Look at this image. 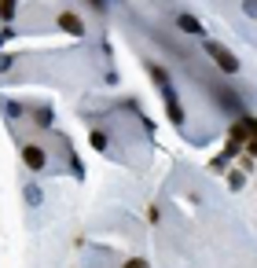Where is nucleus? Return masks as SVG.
<instances>
[{
    "label": "nucleus",
    "mask_w": 257,
    "mask_h": 268,
    "mask_svg": "<svg viewBox=\"0 0 257 268\" xmlns=\"http://www.w3.org/2000/svg\"><path fill=\"white\" fill-rule=\"evenodd\" d=\"M26 166H44V154H41V147H26Z\"/></svg>",
    "instance_id": "nucleus-2"
},
{
    "label": "nucleus",
    "mask_w": 257,
    "mask_h": 268,
    "mask_svg": "<svg viewBox=\"0 0 257 268\" xmlns=\"http://www.w3.org/2000/svg\"><path fill=\"white\" fill-rule=\"evenodd\" d=\"M59 26H67L70 34H81V22H77L74 15H59Z\"/></svg>",
    "instance_id": "nucleus-3"
},
{
    "label": "nucleus",
    "mask_w": 257,
    "mask_h": 268,
    "mask_svg": "<svg viewBox=\"0 0 257 268\" xmlns=\"http://www.w3.org/2000/svg\"><path fill=\"white\" fill-rule=\"evenodd\" d=\"M180 26H184V30H191V34H199V22H195V18H180Z\"/></svg>",
    "instance_id": "nucleus-4"
},
{
    "label": "nucleus",
    "mask_w": 257,
    "mask_h": 268,
    "mask_svg": "<svg viewBox=\"0 0 257 268\" xmlns=\"http://www.w3.org/2000/svg\"><path fill=\"white\" fill-rule=\"evenodd\" d=\"M0 11H4V15H11V11H15V0H0Z\"/></svg>",
    "instance_id": "nucleus-5"
},
{
    "label": "nucleus",
    "mask_w": 257,
    "mask_h": 268,
    "mask_svg": "<svg viewBox=\"0 0 257 268\" xmlns=\"http://www.w3.org/2000/svg\"><path fill=\"white\" fill-rule=\"evenodd\" d=\"M209 55H213L217 63H221V70H228V74H235V70H239V63H235V55H232V51H224L221 44H209Z\"/></svg>",
    "instance_id": "nucleus-1"
},
{
    "label": "nucleus",
    "mask_w": 257,
    "mask_h": 268,
    "mask_svg": "<svg viewBox=\"0 0 257 268\" xmlns=\"http://www.w3.org/2000/svg\"><path fill=\"white\" fill-rule=\"evenodd\" d=\"M125 268H147V265H143V261H129Z\"/></svg>",
    "instance_id": "nucleus-6"
}]
</instances>
